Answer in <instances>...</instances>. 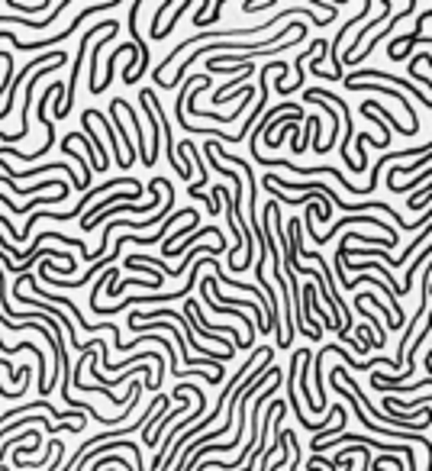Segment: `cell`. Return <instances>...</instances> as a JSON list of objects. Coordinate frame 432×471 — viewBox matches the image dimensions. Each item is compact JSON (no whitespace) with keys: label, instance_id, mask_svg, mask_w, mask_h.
I'll list each match as a JSON object with an SVG mask.
<instances>
[{"label":"cell","instance_id":"6da1fadb","mask_svg":"<svg viewBox=\"0 0 432 471\" xmlns=\"http://www.w3.org/2000/svg\"><path fill=\"white\" fill-rule=\"evenodd\" d=\"M117 29H120L117 20H100L94 29H87V33L81 36V49H78V55H75V71H71V81H68V87H65V103H62V117L59 119H65L68 110L75 107V91H78V81H81V61H84V49H87V43H91L97 33H117Z\"/></svg>","mask_w":432,"mask_h":471},{"label":"cell","instance_id":"7a4b0ae2","mask_svg":"<svg viewBox=\"0 0 432 471\" xmlns=\"http://www.w3.org/2000/svg\"><path fill=\"white\" fill-rule=\"evenodd\" d=\"M310 94H313V97H323V101H333V103H336V110L342 113V123H345V139L339 143V155L345 159V165H349L352 171H365L361 165H358V161H352V159H349V143H352V136H355V129H352V110H349V103L342 101L339 94L319 91V87H310Z\"/></svg>","mask_w":432,"mask_h":471},{"label":"cell","instance_id":"3957f363","mask_svg":"<svg viewBox=\"0 0 432 471\" xmlns=\"http://www.w3.org/2000/svg\"><path fill=\"white\" fill-rule=\"evenodd\" d=\"M384 420L394 423V426H403V429H426L432 423V410L429 407H419L416 416L413 413H403V410H387L384 413Z\"/></svg>","mask_w":432,"mask_h":471},{"label":"cell","instance_id":"277c9868","mask_svg":"<svg viewBox=\"0 0 432 471\" xmlns=\"http://www.w3.org/2000/svg\"><path fill=\"white\" fill-rule=\"evenodd\" d=\"M110 123H113V129H117L120 143L126 145V149H123V155H126V161H129V168H133V161H136V149H133V139H129V133H126V123L120 119V97H113V101H110Z\"/></svg>","mask_w":432,"mask_h":471},{"label":"cell","instance_id":"5b68a950","mask_svg":"<svg viewBox=\"0 0 432 471\" xmlns=\"http://www.w3.org/2000/svg\"><path fill=\"white\" fill-rule=\"evenodd\" d=\"M139 101H142V110H145V119L152 123V143H149V168L158 161V139H161V126H158V117H155V110H152L149 97H145V91L139 94Z\"/></svg>","mask_w":432,"mask_h":471},{"label":"cell","instance_id":"8992f818","mask_svg":"<svg viewBox=\"0 0 432 471\" xmlns=\"http://www.w3.org/2000/svg\"><path fill=\"white\" fill-rule=\"evenodd\" d=\"M426 239H432V223H426V226L419 229V236H416L413 242H410L407 249H403V255H400V259H394V261H391V271H394V268H400V265H407V261H410V259H413V255H416V249H419V245H423Z\"/></svg>","mask_w":432,"mask_h":471},{"label":"cell","instance_id":"52a82bcc","mask_svg":"<svg viewBox=\"0 0 432 471\" xmlns=\"http://www.w3.org/2000/svg\"><path fill=\"white\" fill-rule=\"evenodd\" d=\"M187 7H191V0H184L181 7H178V10H175V17L168 20V23H165V26H158V33H155V39H165V36H171V29H175V26H178V20H184V10H187Z\"/></svg>","mask_w":432,"mask_h":471},{"label":"cell","instance_id":"ba28073f","mask_svg":"<svg viewBox=\"0 0 432 471\" xmlns=\"http://www.w3.org/2000/svg\"><path fill=\"white\" fill-rule=\"evenodd\" d=\"M287 133H297V119H294V123H287V119H284V123H281V133H275L271 139H268V149H281V143L287 139Z\"/></svg>","mask_w":432,"mask_h":471},{"label":"cell","instance_id":"9c48e42d","mask_svg":"<svg viewBox=\"0 0 432 471\" xmlns=\"http://www.w3.org/2000/svg\"><path fill=\"white\" fill-rule=\"evenodd\" d=\"M171 3H175V0H161V3H158V10H155V13H152V29H155V26H158V20L165 17V10L171 7Z\"/></svg>","mask_w":432,"mask_h":471},{"label":"cell","instance_id":"30bf717a","mask_svg":"<svg viewBox=\"0 0 432 471\" xmlns=\"http://www.w3.org/2000/svg\"><path fill=\"white\" fill-rule=\"evenodd\" d=\"M207 10H210V0H203V3H200V10L194 13V20H191V23H197V26H203V23H207Z\"/></svg>","mask_w":432,"mask_h":471}]
</instances>
